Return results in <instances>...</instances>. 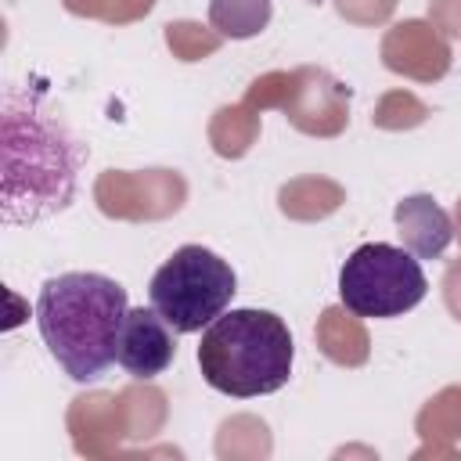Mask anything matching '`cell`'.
I'll use <instances>...</instances> for the list:
<instances>
[{
  "instance_id": "obj_6",
  "label": "cell",
  "mask_w": 461,
  "mask_h": 461,
  "mask_svg": "<svg viewBox=\"0 0 461 461\" xmlns=\"http://www.w3.org/2000/svg\"><path fill=\"white\" fill-rule=\"evenodd\" d=\"M173 335H176L173 324L155 306H130L119 328L115 364L133 378H158L176 357Z\"/></svg>"
},
{
  "instance_id": "obj_4",
  "label": "cell",
  "mask_w": 461,
  "mask_h": 461,
  "mask_svg": "<svg viewBox=\"0 0 461 461\" xmlns=\"http://www.w3.org/2000/svg\"><path fill=\"white\" fill-rule=\"evenodd\" d=\"M238 292V277L223 256L205 245H180L151 277L148 299L173 324L176 335L209 328L227 313Z\"/></svg>"
},
{
  "instance_id": "obj_7",
  "label": "cell",
  "mask_w": 461,
  "mask_h": 461,
  "mask_svg": "<svg viewBox=\"0 0 461 461\" xmlns=\"http://www.w3.org/2000/svg\"><path fill=\"white\" fill-rule=\"evenodd\" d=\"M396 227H400L403 249H411L418 259H436V256H443V249H447L450 238H454V227H450L447 209L436 205L429 194L403 198V202L396 205Z\"/></svg>"
},
{
  "instance_id": "obj_5",
  "label": "cell",
  "mask_w": 461,
  "mask_h": 461,
  "mask_svg": "<svg viewBox=\"0 0 461 461\" xmlns=\"http://www.w3.org/2000/svg\"><path fill=\"white\" fill-rule=\"evenodd\" d=\"M429 292L425 270L411 249L367 241L339 270V299L357 317H400Z\"/></svg>"
},
{
  "instance_id": "obj_3",
  "label": "cell",
  "mask_w": 461,
  "mask_h": 461,
  "mask_svg": "<svg viewBox=\"0 0 461 461\" xmlns=\"http://www.w3.org/2000/svg\"><path fill=\"white\" fill-rule=\"evenodd\" d=\"M295 346L288 324L270 310H227L220 313L198 342V367L202 378L238 400L270 396L292 375Z\"/></svg>"
},
{
  "instance_id": "obj_1",
  "label": "cell",
  "mask_w": 461,
  "mask_h": 461,
  "mask_svg": "<svg viewBox=\"0 0 461 461\" xmlns=\"http://www.w3.org/2000/svg\"><path fill=\"white\" fill-rule=\"evenodd\" d=\"M4 176L0 209L4 223H36L68 209L76 198V180L83 151L65 130V122L47 108L36 90L11 86L4 94Z\"/></svg>"
},
{
  "instance_id": "obj_2",
  "label": "cell",
  "mask_w": 461,
  "mask_h": 461,
  "mask_svg": "<svg viewBox=\"0 0 461 461\" xmlns=\"http://www.w3.org/2000/svg\"><path fill=\"white\" fill-rule=\"evenodd\" d=\"M126 313V288L115 277L94 270L58 274L43 281L36 295L43 346L72 382H97L108 371Z\"/></svg>"
}]
</instances>
